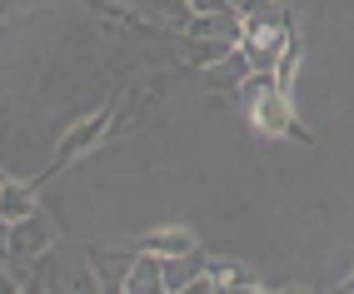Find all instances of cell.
<instances>
[{"mask_svg": "<svg viewBox=\"0 0 354 294\" xmlns=\"http://www.w3.org/2000/svg\"><path fill=\"white\" fill-rule=\"evenodd\" d=\"M250 125L265 135V140H279V135H304V130L295 125V100H290V90H279V85H270V90L250 105Z\"/></svg>", "mask_w": 354, "mask_h": 294, "instance_id": "cell-1", "label": "cell"}, {"mask_svg": "<svg viewBox=\"0 0 354 294\" xmlns=\"http://www.w3.org/2000/svg\"><path fill=\"white\" fill-rule=\"evenodd\" d=\"M50 244H55V225H50L40 210L10 225V259H30V264H35Z\"/></svg>", "mask_w": 354, "mask_h": 294, "instance_id": "cell-2", "label": "cell"}, {"mask_svg": "<svg viewBox=\"0 0 354 294\" xmlns=\"http://www.w3.org/2000/svg\"><path fill=\"white\" fill-rule=\"evenodd\" d=\"M105 130H110V105H105V110H95V115H85V120H80V125H75V130H65V140L55 145V160H50V175H55V169H65V165H70V160H75V155H85V150H90V145H95V140L105 135Z\"/></svg>", "mask_w": 354, "mask_h": 294, "instance_id": "cell-3", "label": "cell"}, {"mask_svg": "<svg viewBox=\"0 0 354 294\" xmlns=\"http://www.w3.org/2000/svg\"><path fill=\"white\" fill-rule=\"evenodd\" d=\"M135 15L145 20V26H160V30H180V35H185V26L195 20L190 0H135Z\"/></svg>", "mask_w": 354, "mask_h": 294, "instance_id": "cell-4", "label": "cell"}, {"mask_svg": "<svg viewBox=\"0 0 354 294\" xmlns=\"http://www.w3.org/2000/svg\"><path fill=\"white\" fill-rule=\"evenodd\" d=\"M135 255L140 250H85V259H90V269H95V279H100V289H125V275H130V264H135Z\"/></svg>", "mask_w": 354, "mask_h": 294, "instance_id": "cell-5", "label": "cell"}, {"mask_svg": "<svg viewBox=\"0 0 354 294\" xmlns=\"http://www.w3.org/2000/svg\"><path fill=\"white\" fill-rule=\"evenodd\" d=\"M250 75H254V60L245 55V45H234L225 60H215V65L205 70V85H209V90H240Z\"/></svg>", "mask_w": 354, "mask_h": 294, "instance_id": "cell-6", "label": "cell"}, {"mask_svg": "<svg viewBox=\"0 0 354 294\" xmlns=\"http://www.w3.org/2000/svg\"><path fill=\"white\" fill-rule=\"evenodd\" d=\"M125 294H165V259L150 255V250H140L135 264H130V275H125Z\"/></svg>", "mask_w": 354, "mask_h": 294, "instance_id": "cell-7", "label": "cell"}, {"mask_svg": "<svg viewBox=\"0 0 354 294\" xmlns=\"http://www.w3.org/2000/svg\"><path fill=\"white\" fill-rule=\"evenodd\" d=\"M205 275H209V289H259L254 269H245L240 259H209Z\"/></svg>", "mask_w": 354, "mask_h": 294, "instance_id": "cell-8", "label": "cell"}, {"mask_svg": "<svg viewBox=\"0 0 354 294\" xmlns=\"http://www.w3.org/2000/svg\"><path fill=\"white\" fill-rule=\"evenodd\" d=\"M140 250H150V255H160V259H175V255L200 250V244H195V235H190V230H155V235L140 239Z\"/></svg>", "mask_w": 354, "mask_h": 294, "instance_id": "cell-9", "label": "cell"}, {"mask_svg": "<svg viewBox=\"0 0 354 294\" xmlns=\"http://www.w3.org/2000/svg\"><path fill=\"white\" fill-rule=\"evenodd\" d=\"M205 264H209V259H200V250H190V255H175V259H165V289L185 294V289L195 284V275H205Z\"/></svg>", "mask_w": 354, "mask_h": 294, "instance_id": "cell-10", "label": "cell"}, {"mask_svg": "<svg viewBox=\"0 0 354 294\" xmlns=\"http://www.w3.org/2000/svg\"><path fill=\"white\" fill-rule=\"evenodd\" d=\"M0 214L10 219H26V214H35V185H15V180H6V190H0Z\"/></svg>", "mask_w": 354, "mask_h": 294, "instance_id": "cell-11", "label": "cell"}, {"mask_svg": "<svg viewBox=\"0 0 354 294\" xmlns=\"http://www.w3.org/2000/svg\"><path fill=\"white\" fill-rule=\"evenodd\" d=\"M234 50V40H220V35H190V65L195 70H209L215 60H225Z\"/></svg>", "mask_w": 354, "mask_h": 294, "instance_id": "cell-12", "label": "cell"}, {"mask_svg": "<svg viewBox=\"0 0 354 294\" xmlns=\"http://www.w3.org/2000/svg\"><path fill=\"white\" fill-rule=\"evenodd\" d=\"M299 55H304V50H299V40H290V45H285V55L274 60V85H279V90H290V85H295V75H299Z\"/></svg>", "mask_w": 354, "mask_h": 294, "instance_id": "cell-13", "label": "cell"}, {"mask_svg": "<svg viewBox=\"0 0 354 294\" xmlns=\"http://www.w3.org/2000/svg\"><path fill=\"white\" fill-rule=\"evenodd\" d=\"M35 6H45V0H0V15H6V20H15V15L35 10Z\"/></svg>", "mask_w": 354, "mask_h": 294, "instance_id": "cell-14", "label": "cell"}, {"mask_svg": "<svg viewBox=\"0 0 354 294\" xmlns=\"http://www.w3.org/2000/svg\"><path fill=\"white\" fill-rule=\"evenodd\" d=\"M190 10L195 15H220V10H230V0H190Z\"/></svg>", "mask_w": 354, "mask_h": 294, "instance_id": "cell-15", "label": "cell"}, {"mask_svg": "<svg viewBox=\"0 0 354 294\" xmlns=\"http://www.w3.org/2000/svg\"><path fill=\"white\" fill-rule=\"evenodd\" d=\"M6 259H10V219L0 214V264H6Z\"/></svg>", "mask_w": 354, "mask_h": 294, "instance_id": "cell-16", "label": "cell"}, {"mask_svg": "<svg viewBox=\"0 0 354 294\" xmlns=\"http://www.w3.org/2000/svg\"><path fill=\"white\" fill-rule=\"evenodd\" d=\"M15 289H20V279L10 275V269H0V294H15Z\"/></svg>", "mask_w": 354, "mask_h": 294, "instance_id": "cell-17", "label": "cell"}, {"mask_svg": "<svg viewBox=\"0 0 354 294\" xmlns=\"http://www.w3.org/2000/svg\"><path fill=\"white\" fill-rule=\"evenodd\" d=\"M339 294H354V275H349V279H344V284H339Z\"/></svg>", "mask_w": 354, "mask_h": 294, "instance_id": "cell-18", "label": "cell"}, {"mask_svg": "<svg viewBox=\"0 0 354 294\" xmlns=\"http://www.w3.org/2000/svg\"><path fill=\"white\" fill-rule=\"evenodd\" d=\"M0 190H6V169H0Z\"/></svg>", "mask_w": 354, "mask_h": 294, "instance_id": "cell-19", "label": "cell"}, {"mask_svg": "<svg viewBox=\"0 0 354 294\" xmlns=\"http://www.w3.org/2000/svg\"><path fill=\"white\" fill-rule=\"evenodd\" d=\"M274 6H295V0H274Z\"/></svg>", "mask_w": 354, "mask_h": 294, "instance_id": "cell-20", "label": "cell"}, {"mask_svg": "<svg viewBox=\"0 0 354 294\" xmlns=\"http://www.w3.org/2000/svg\"><path fill=\"white\" fill-rule=\"evenodd\" d=\"M230 6H240V0H230Z\"/></svg>", "mask_w": 354, "mask_h": 294, "instance_id": "cell-21", "label": "cell"}]
</instances>
